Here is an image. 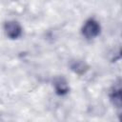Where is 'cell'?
I'll list each match as a JSON object with an SVG mask.
<instances>
[{"instance_id": "obj_1", "label": "cell", "mask_w": 122, "mask_h": 122, "mask_svg": "<svg viewBox=\"0 0 122 122\" xmlns=\"http://www.w3.org/2000/svg\"><path fill=\"white\" fill-rule=\"evenodd\" d=\"M100 32V25L99 23L91 18L87 20L82 28V34L87 38V39H92L96 37Z\"/></svg>"}, {"instance_id": "obj_2", "label": "cell", "mask_w": 122, "mask_h": 122, "mask_svg": "<svg viewBox=\"0 0 122 122\" xmlns=\"http://www.w3.org/2000/svg\"><path fill=\"white\" fill-rule=\"evenodd\" d=\"M4 30L6 32V35L10 39H16L18 38L22 33L21 26L16 21H8L4 25Z\"/></svg>"}, {"instance_id": "obj_3", "label": "cell", "mask_w": 122, "mask_h": 122, "mask_svg": "<svg viewBox=\"0 0 122 122\" xmlns=\"http://www.w3.org/2000/svg\"><path fill=\"white\" fill-rule=\"evenodd\" d=\"M53 86L55 89V92L57 94L63 95L66 94L69 92V85L65 78L63 77H57L53 81Z\"/></svg>"}, {"instance_id": "obj_4", "label": "cell", "mask_w": 122, "mask_h": 122, "mask_svg": "<svg viewBox=\"0 0 122 122\" xmlns=\"http://www.w3.org/2000/svg\"><path fill=\"white\" fill-rule=\"evenodd\" d=\"M110 97H111V100L113 102V104L117 107H120L121 105V90H120V87L118 86L117 89H113L110 94Z\"/></svg>"}, {"instance_id": "obj_5", "label": "cell", "mask_w": 122, "mask_h": 122, "mask_svg": "<svg viewBox=\"0 0 122 122\" xmlns=\"http://www.w3.org/2000/svg\"><path fill=\"white\" fill-rule=\"evenodd\" d=\"M71 68L72 71H74L75 72L77 73H81V72H84L85 71V68H86V64L82 61H74L72 62V64L71 65Z\"/></svg>"}]
</instances>
